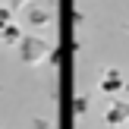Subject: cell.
<instances>
[{"label": "cell", "mask_w": 129, "mask_h": 129, "mask_svg": "<svg viewBox=\"0 0 129 129\" xmlns=\"http://www.w3.org/2000/svg\"><path fill=\"white\" fill-rule=\"evenodd\" d=\"M54 22V13L47 10V6H38V3H25V25L28 28H44V25Z\"/></svg>", "instance_id": "cell-3"}, {"label": "cell", "mask_w": 129, "mask_h": 129, "mask_svg": "<svg viewBox=\"0 0 129 129\" xmlns=\"http://www.w3.org/2000/svg\"><path fill=\"white\" fill-rule=\"evenodd\" d=\"M19 38H22V28H19L16 22H10V25H3V28H0V41H3L6 47H16Z\"/></svg>", "instance_id": "cell-5"}, {"label": "cell", "mask_w": 129, "mask_h": 129, "mask_svg": "<svg viewBox=\"0 0 129 129\" xmlns=\"http://www.w3.org/2000/svg\"><path fill=\"white\" fill-rule=\"evenodd\" d=\"M126 126H129V120H126Z\"/></svg>", "instance_id": "cell-13"}, {"label": "cell", "mask_w": 129, "mask_h": 129, "mask_svg": "<svg viewBox=\"0 0 129 129\" xmlns=\"http://www.w3.org/2000/svg\"><path fill=\"white\" fill-rule=\"evenodd\" d=\"M50 47H54V44H50L47 38H41V35H25V31H22V38L16 41V54H19V60L28 63V66L41 63L44 57H47Z\"/></svg>", "instance_id": "cell-1"}, {"label": "cell", "mask_w": 129, "mask_h": 129, "mask_svg": "<svg viewBox=\"0 0 129 129\" xmlns=\"http://www.w3.org/2000/svg\"><path fill=\"white\" fill-rule=\"evenodd\" d=\"M28 126H31V129H54V123H50L47 117H31Z\"/></svg>", "instance_id": "cell-7"}, {"label": "cell", "mask_w": 129, "mask_h": 129, "mask_svg": "<svg viewBox=\"0 0 129 129\" xmlns=\"http://www.w3.org/2000/svg\"><path fill=\"white\" fill-rule=\"evenodd\" d=\"M88 107H91V98H88V94H79V98L73 101V110L76 113H88Z\"/></svg>", "instance_id": "cell-6"}, {"label": "cell", "mask_w": 129, "mask_h": 129, "mask_svg": "<svg viewBox=\"0 0 129 129\" xmlns=\"http://www.w3.org/2000/svg\"><path fill=\"white\" fill-rule=\"evenodd\" d=\"M126 120H129V101L113 98L110 107L104 110V123H107V126H126Z\"/></svg>", "instance_id": "cell-4"}, {"label": "cell", "mask_w": 129, "mask_h": 129, "mask_svg": "<svg viewBox=\"0 0 129 129\" xmlns=\"http://www.w3.org/2000/svg\"><path fill=\"white\" fill-rule=\"evenodd\" d=\"M126 31H129V22H126Z\"/></svg>", "instance_id": "cell-12"}, {"label": "cell", "mask_w": 129, "mask_h": 129, "mask_svg": "<svg viewBox=\"0 0 129 129\" xmlns=\"http://www.w3.org/2000/svg\"><path fill=\"white\" fill-rule=\"evenodd\" d=\"M126 88H129V82H126V76H123L120 66H107L104 73H101V82H98V91H101V94L117 98V94H123Z\"/></svg>", "instance_id": "cell-2"}, {"label": "cell", "mask_w": 129, "mask_h": 129, "mask_svg": "<svg viewBox=\"0 0 129 129\" xmlns=\"http://www.w3.org/2000/svg\"><path fill=\"white\" fill-rule=\"evenodd\" d=\"M44 3H47V10H57V3H60V0H44Z\"/></svg>", "instance_id": "cell-11"}, {"label": "cell", "mask_w": 129, "mask_h": 129, "mask_svg": "<svg viewBox=\"0 0 129 129\" xmlns=\"http://www.w3.org/2000/svg\"><path fill=\"white\" fill-rule=\"evenodd\" d=\"M47 60H50V66H57V63H60V47H50L47 50Z\"/></svg>", "instance_id": "cell-9"}, {"label": "cell", "mask_w": 129, "mask_h": 129, "mask_svg": "<svg viewBox=\"0 0 129 129\" xmlns=\"http://www.w3.org/2000/svg\"><path fill=\"white\" fill-rule=\"evenodd\" d=\"M10 22H13V10H10V6H0V28L10 25Z\"/></svg>", "instance_id": "cell-8"}, {"label": "cell", "mask_w": 129, "mask_h": 129, "mask_svg": "<svg viewBox=\"0 0 129 129\" xmlns=\"http://www.w3.org/2000/svg\"><path fill=\"white\" fill-rule=\"evenodd\" d=\"M25 3H28V0H6V6H10V10H13V13H19V10H22V6H25Z\"/></svg>", "instance_id": "cell-10"}]
</instances>
